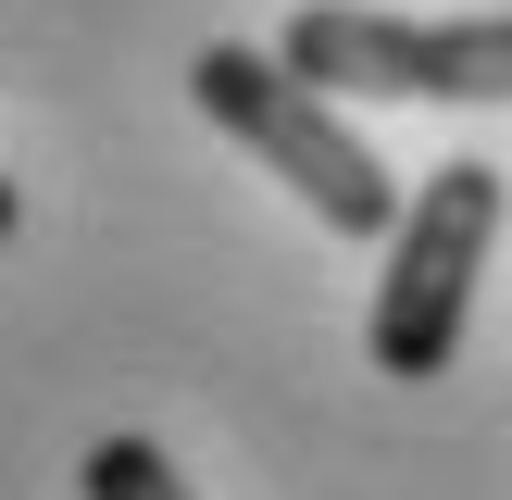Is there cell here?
<instances>
[{
    "mask_svg": "<svg viewBox=\"0 0 512 500\" xmlns=\"http://www.w3.org/2000/svg\"><path fill=\"white\" fill-rule=\"evenodd\" d=\"M500 213H512L500 163H425V188L388 213V275H375V313H363V350L388 375H450L475 275L500 250Z\"/></svg>",
    "mask_w": 512,
    "mask_h": 500,
    "instance_id": "2",
    "label": "cell"
},
{
    "mask_svg": "<svg viewBox=\"0 0 512 500\" xmlns=\"http://www.w3.org/2000/svg\"><path fill=\"white\" fill-rule=\"evenodd\" d=\"M75 488H88V500H188V475H175L150 438H100L88 463H75Z\"/></svg>",
    "mask_w": 512,
    "mask_h": 500,
    "instance_id": "4",
    "label": "cell"
},
{
    "mask_svg": "<svg viewBox=\"0 0 512 500\" xmlns=\"http://www.w3.org/2000/svg\"><path fill=\"white\" fill-rule=\"evenodd\" d=\"M13 225H25V200H13V175H0V250H13Z\"/></svg>",
    "mask_w": 512,
    "mask_h": 500,
    "instance_id": "5",
    "label": "cell"
},
{
    "mask_svg": "<svg viewBox=\"0 0 512 500\" xmlns=\"http://www.w3.org/2000/svg\"><path fill=\"white\" fill-rule=\"evenodd\" d=\"M188 100H200V113H213V125H225V138H238L263 175H288V188L313 200V213H325V238H388L400 188H388V163L350 138V113L313 88V75H288L275 50L213 38V50L188 63Z\"/></svg>",
    "mask_w": 512,
    "mask_h": 500,
    "instance_id": "1",
    "label": "cell"
},
{
    "mask_svg": "<svg viewBox=\"0 0 512 500\" xmlns=\"http://www.w3.org/2000/svg\"><path fill=\"white\" fill-rule=\"evenodd\" d=\"M275 63L313 75L325 100H512V13H363V0H313L288 13Z\"/></svg>",
    "mask_w": 512,
    "mask_h": 500,
    "instance_id": "3",
    "label": "cell"
}]
</instances>
